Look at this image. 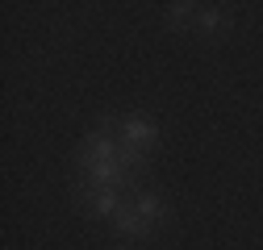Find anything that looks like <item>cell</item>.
<instances>
[{
  "label": "cell",
  "mask_w": 263,
  "mask_h": 250,
  "mask_svg": "<svg viewBox=\"0 0 263 250\" xmlns=\"http://www.w3.org/2000/svg\"><path fill=\"white\" fill-rule=\"evenodd\" d=\"M230 25H234V9L230 5H201V13H196V29H201L205 38L230 34Z\"/></svg>",
  "instance_id": "cell-4"
},
{
  "label": "cell",
  "mask_w": 263,
  "mask_h": 250,
  "mask_svg": "<svg viewBox=\"0 0 263 250\" xmlns=\"http://www.w3.org/2000/svg\"><path fill=\"white\" fill-rule=\"evenodd\" d=\"M117 250H125V246H117Z\"/></svg>",
  "instance_id": "cell-7"
},
{
  "label": "cell",
  "mask_w": 263,
  "mask_h": 250,
  "mask_svg": "<svg viewBox=\"0 0 263 250\" xmlns=\"http://www.w3.org/2000/svg\"><path fill=\"white\" fill-rule=\"evenodd\" d=\"M121 200H125V192H117V187H80V204H84L88 217H96V221H113Z\"/></svg>",
  "instance_id": "cell-2"
},
{
  "label": "cell",
  "mask_w": 263,
  "mask_h": 250,
  "mask_svg": "<svg viewBox=\"0 0 263 250\" xmlns=\"http://www.w3.org/2000/svg\"><path fill=\"white\" fill-rule=\"evenodd\" d=\"M109 225H113L117 234H125V238H146V234H151L146 217H142V213L134 209V200H129V196L121 200V209L113 213V221H109Z\"/></svg>",
  "instance_id": "cell-5"
},
{
  "label": "cell",
  "mask_w": 263,
  "mask_h": 250,
  "mask_svg": "<svg viewBox=\"0 0 263 250\" xmlns=\"http://www.w3.org/2000/svg\"><path fill=\"white\" fill-rule=\"evenodd\" d=\"M117 138L138 146V150H155L159 146V125L142 113H125V117H117Z\"/></svg>",
  "instance_id": "cell-1"
},
{
  "label": "cell",
  "mask_w": 263,
  "mask_h": 250,
  "mask_svg": "<svg viewBox=\"0 0 263 250\" xmlns=\"http://www.w3.org/2000/svg\"><path fill=\"white\" fill-rule=\"evenodd\" d=\"M196 13H201V5H188V0H176V5L163 9V21H167L172 34H188V29H196Z\"/></svg>",
  "instance_id": "cell-6"
},
{
  "label": "cell",
  "mask_w": 263,
  "mask_h": 250,
  "mask_svg": "<svg viewBox=\"0 0 263 250\" xmlns=\"http://www.w3.org/2000/svg\"><path fill=\"white\" fill-rule=\"evenodd\" d=\"M129 200H134V209L146 217V225H167L172 221V209H167V196H159L151 192V187H138V192H129Z\"/></svg>",
  "instance_id": "cell-3"
}]
</instances>
